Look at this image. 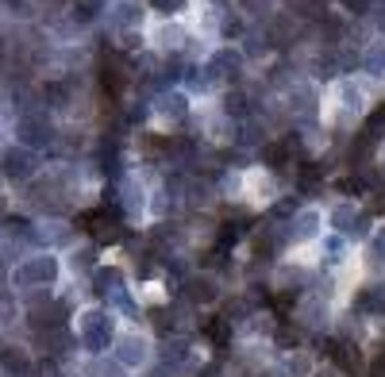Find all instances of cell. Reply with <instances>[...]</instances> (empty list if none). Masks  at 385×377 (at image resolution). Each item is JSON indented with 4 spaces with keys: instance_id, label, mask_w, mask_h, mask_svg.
<instances>
[{
    "instance_id": "obj_1",
    "label": "cell",
    "mask_w": 385,
    "mask_h": 377,
    "mask_svg": "<svg viewBox=\"0 0 385 377\" xmlns=\"http://www.w3.org/2000/svg\"><path fill=\"white\" fill-rule=\"evenodd\" d=\"M324 354L335 362V370H339L343 377H359L366 370V362H362V351L351 343V339H327L324 343Z\"/></svg>"
},
{
    "instance_id": "obj_2",
    "label": "cell",
    "mask_w": 385,
    "mask_h": 377,
    "mask_svg": "<svg viewBox=\"0 0 385 377\" xmlns=\"http://www.w3.org/2000/svg\"><path fill=\"white\" fill-rule=\"evenodd\" d=\"M108 339H112V324L100 312H89L85 324H81V343L89 351H100V346H108Z\"/></svg>"
},
{
    "instance_id": "obj_3",
    "label": "cell",
    "mask_w": 385,
    "mask_h": 377,
    "mask_svg": "<svg viewBox=\"0 0 385 377\" xmlns=\"http://www.w3.org/2000/svg\"><path fill=\"white\" fill-rule=\"evenodd\" d=\"M332 223H335L343 235H359V239H362L366 228H370V216H359L351 204H339V208L332 212Z\"/></svg>"
},
{
    "instance_id": "obj_4",
    "label": "cell",
    "mask_w": 385,
    "mask_h": 377,
    "mask_svg": "<svg viewBox=\"0 0 385 377\" xmlns=\"http://www.w3.org/2000/svg\"><path fill=\"white\" fill-rule=\"evenodd\" d=\"M31 174H35V158L27 154V150H8V154H4V177H12V181H27Z\"/></svg>"
},
{
    "instance_id": "obj_5",
    "label": "cell",
    "mask_w": 385,
    "mask_h": 377,
    "mask_svg": "<svg viewBox=\"0 0 385 377\" xmlns=\"http://www.w3.org/2000/svg\"><path fill=\"white\" fill-rule=\"evenodd\" d=\"M239 70H243V54L231 51V46L216 51V58H212V65H209V73H220V78H228V81H236Z\"/></svg>"
},
{
    "instance_id": "obj_6",
    "label": "cell",
    "mask_w": 385,
    "mask_h": 377,
    "mask_svg": "<svg viewBox=\"0 0 385 377\" xmlns=\"http://www.w3.org/2000/svg\"><path fill=\"white\" fill-rule=\"evenodd\" d=\"M54 273H58V262L54 258H35L31 266L20 270V281L23 285H46V281H54Z\"/></svg>"
},
{
    "instance_id": "obj_7",
    "label": "cell",
    "mask_w": 385,
    "mask_h": 377,
    "mask_svg": "<svg viewBox=\"0 0 385 377\" xmlns=\"http://www.w3.org/2000/svg\"><path fill=\"white\" fill-rule=\"evenodd\" d=\"M185 297L193 304H212V300H220V289H216L212 277H193V281H185Z\"/></svg>"
},
{
    "instance_id": "obj_8",
    "label": "cell",
    "mask_w": 385,
    "mask_h": 377,
    "mask_svg": "<svg viewBox=\"0 0 385 377\" xmlns=\"http://www.w3.org/2000/svg\"><path fill=\"white\" fill-rule=\"evenodd\" d=\"M354 308H359V312L385 316V285H370V289H362L359 300H354Z\"/></svg>"
},
{
    "instance_id": "obj_9",
    "label": "cell",
    "mask_w": 385,
    "mask_h": 377,
    "mask_svg": "<svg viewBox=\"0 0 385 377\" xmlns=\"http://www.w3.org/2000/svg\"><path fill=\"white\" fill-rule=\"evenodd\" d=\"M204 339H209L216 351H223V346L231 343V324H228L223 316H212L209 324H204Z\"/></svg>"
},
{
    "instance_id": "obj_10",
    "label": "cell",
    "mask_w": 385,
    "mask_h": 377,
    "mask_svg": "<svg viewBox=\"0 0 385 377\" xmlns=\"http://www.w3.org/2000/svg\"><path fill=\"white\" fill-rule=\"evenodd\" d=\"M143 358H147V343H143V339H135V335L120 339V362L135 366V362H143Z\"/></svg>"
},
{
    "instance_id": "obj_11",
    "label": "cell",
    "mask_w": 385,
    "mask_h": 377,
    "mask_svg": "<svg viewBox=\"0 0 385 377\" xmlns=\"http://www.w3.org/2000/svg\"><path fill=\"white\" fill-rule=\"evenodd\" d=\"M316 228H320V216H316V212H297L293 231H289V235H293L297 243H305V239H312V235H316Z\"/></svg>"
},
{
    "instance_id": "obj_12",
    "label": "cell",
    "mask_w": 385,
    "mask_h": 377,
    "mask_svg": "<svg viewBox=\"0 0 385 377\" xmlns=\"http://www.w3.org/2000/svg\"><path fill=\"white\" fill-rule=\"evenodd\" d=\"M274 339H278V346H281V351H297V346H300V339H305V335H300V327H289L285 319H278V331H274Z\"/></svg>"
},
{
    "instance_id": "obj_13",
    "label": "cell",
    "mask_w": 385,
    "mask_h": 377,
    "mask_svg": "<svg viewBox=\"0 0 385 377\" xmlns=\"http://www.w3.org/2000/svg\"><path fill=\"white\" fill-rule=\"evenodd\" d=\"M158 112H162V116H170V120H185V97L181 92H170V97H162L158 100Z\"/></svg>"
},
{
    "instance_id": "obj_14",
    "label": "cell",
    "mask_w": 385,
    "mask_h": 377,
    "mask_svg": "<svg viewBox=\"0 0 385 377\" xmlns=\"http://www.w3.org/2000/svg\"><path fill=\"white\" fill-rule=\"evenodd\" d=\"M362 65H366V73H374V78H381V70H385V43H374L370 51H366Z\"/></svg>"
},
{
    "instance_id": "obj_15",
    "label": "cell",
    "mask_w": 385,
    "mask_h": 377,
    "mask_svg": "<svg viewBox=\"0 0 385 377\" xmlns=\"http://www.w3.org/2000/svg\"><path fill=\"white\" fill-rule=\"evenodd\" d=\"M154 39H158V46H162V51H177V46L185 43V31H181L177 23H170V27H162Z\"/></svg>"
},
{
    "instance_id": "obj_16",
    "label": "cell",
    "mask_w": 385,
    "mask_h": 377,
    "mask_svg": "<svg viewBox=\"0 0 385 377\" xmlns=\"http://www.w3.org/2000/svg\"><path fill=\"white\" fill-rule=\"evenodd\" d=\"M289 158V143H270L266 150H262V162H266L270 169H281Z\"/></svg>"
},
{
    "instance_id": "obj_17",
    "label": "cell",
    "mask_w": 385,
    "mask_h": 377,
    "mask_svg": "<svg viewBox=\"0 0 385 377\" xmlns=\"http://www.w3.org/2000/svg\"><path fill=\"white\" fill-rule=\"evenodd\" d=\"M97 293L100 297H108V293L116 297L120 293V273L116 270H97Z\"/></svg>"
},
{
    "instance_id": "obj_18",
    "label": "cell",
    "mask_w": 385,
    "mask_h": 377,
    "mask_svg": "<svg viewBox=\"0 0 385 377\" xmlns=\"http://www.w3.org/2000/svg\"><path fill=\"white\" fill-rule=\"evenodd\" d=\"M366 131H370L374 139H381V135H385V100L370 112V120H366Z\"/></svg>"
},
{
    "instance_id": "obj_19",
    "label": "cell",
    "mask_w": 385,
    "mask_h": 377,
    "mask_svg": "<svg viewBox=\"0 0 385 377\" xmlns=\"http://www.w3.org/2000/svg\"><path fill=\"white\" fill-rule=\"evenodd\" d=\"M339 97H343V108H354V112L362 108V89H354L351 81H347V85H339Z\"/></svg>"
},
{
    "instance_id": "obj_20",
    "label": "cell",
    "mask_w": 385,
    "mask_h": 377,
    "mask_svg": "<svg viewBox=\"0 0 385 377\" xmlns=\"http://www.w3.org/2000/svg\"><path fill=\"white\" fill-rule=\"evenodd\" d=\"M370 266H374V270L385 266V231L374 235V243H370Z\"/></svg>"
},
{
    "instance_id": "obj_21",
    "label": "cell",
    "mask_w": 385,
    "mask_h": 377,
    "mask_svg": "<svg viewBox=\"0 0 385 377\" xmlns=\"http://www.w3.org/2000/svg\"><path fill=\"white\" fill-rule=\"evenodd\" d=\"M139 20H143V8H139L135 4V0H127V4H120V23H139Z\"/></svg>"
},
{
    "instance_id": "obj_22",
    "label": "cell",
    "mask_w": 385,
    "mask_h": 377,
    "mask_svg": "<svg viewBox=\"0 0 385 377\" xmlns=\"http://www.w3.org/2000/svg\"><path fill=\"white\" fill-rule=\"evenodd\" d=\"M89 377H124V373H120V366H112V362H93Z\"/></svg>"
},
{
    "instance_id": "obj_23",
    "label": "cell",
    "mask_w": 385,
    "mask_h": 377,
    "mask_svg": "<svg viewBox=\"0 0 385 377\" xmlns=\"http://www.w3.org/2000/svg\"><path fill=\"white\" fill-rule=\"evenodd\" d=\"M308 370H312V366H308V358H300V354L289 358V373H293V377H308Z\"/></svg>"
},
{
    "instance_id": "obj_24",
    "label": "cell",
    "mask_w": 385,
    "mask_h": 377,
    "mask_svg": "<svg viewBox=\"0 0 385 377\" xmlns=\"http://www.w3.org/2000/svg\"><path fill=\"white\" fill-rule=\"evenodd\" d=\"M150 4H154V12H162V16H174L177 8L185 4V0H150Z\"/></svg>"
},
{
    "instance_id": "obj_25",
    "label": "cell",
    "mask_w": 385,
    "mask_h": 377,
    "mask_svg": "<svg viewBox=\"0 0 385 377\" xmlns=\"http://www.w3.org/2000/svg\"><path fill=\"white\" fill-rule=\"evenodd\" d=\"M327 254H332L327 262H343V243L339 239H327Z\"/></svg>"
},
{
    "instance_id": "obj_26",
    "label": "cell",
    "mask_w": 385,
    "mask_h": 377,
    "mask_svg": "<svg viewBox=\"0 0 385 377\" xmlns=\"http://www.w3.org/2000/svg\"><path fill=\"white\" fill-rule=\"evenodd\" d=\"M343 4H347V8H359V12H354V16H362L366 8H370V0H343Z\"/></svg>"
},
{
    "instance_id": "obj_27",
    "label": "cell",
    "mask_w": 385,
    "mask_h": 377,
    "mask_svg": "<svg viewBox=\"0 0 385 377\" xmlns=\"http://www.w3.org/2000/svg\"><path fill=\"white\" fill-rule=\"evenodd\" d=\"M370 377H385V354H381V358H378V362H374V366H370Z\"/></svg>"
},
{
    "instance_id": "obj_28",
    "label": "cell",
    "mask_w": 385,
    "mask_h": 377,
    "mask_svg": "<svg viewBox=\"0 0 385 377\" xmlns=\"http://www.w3.org/2000/svg\"><path fill=\"white\" fill-rule=\"evenodd\" d=\"M378 31L385 35V8H378Z\"/></svg>"
},
{
    "instance_id": "obj_29",
    "label": "cell",
    "mask_w": 385,
    "mask_h": 377,
    "mask_svg": "<svg viewBox=\"0 0 385 377\" xmlns=\"http://www.w3.org/2000/svg\"><path fill=\"white\" fill-rule=\"evenodd\" d=\"M204 377H220V366H209V370H204Z\"/></svg>"
}]
</instances>
